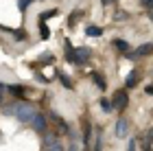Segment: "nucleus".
I'll use <instances>...</instances> for the list:
<instances>
[{
	"label": "nucleus",
	"instance_id": "f257e3e1",
	"mask_svg": "<svg viewBox=\"0 0 153 151\" xmlns=\"http://www.w3.org/2000/svg\"><path fill=\"white\" fill-rule=\"evenodd\" d=\"M7 114H13L18 121H24V123H31V118L37 114V109L31 105V103H18V105H13L7 109Z\"/></svg>",
	"mask_w": 153,
	"mask_h": 151
},
{
	"label": "nucleus",
	"instance_id": "f03ea898",
	"mask_svg": "<svg viewBox=\"0 0 153 151\" xmlns=\"http://www.w3.org/2000/svg\"><path fill=\"white\" fill-rule=\"evenodd\" d=\"M112 101H114V107L116 109H125V107H127V103H129V97H127V92H125V90H116Z\"/></svg>",
	"mask_w": 153,
	"mask_h": 151
},
{
	"label": "nucleus",
	"instance_id": "7ed1b4c3",
	"mask_svg": "<svg viewBox=\"0 0 153 151\" xmlns=\"http://www.w3.org/2000/svg\"><path fill=\"white\" fill-rule=\"evenodd\" d=\"M31 127L35 129V132H46V127H48V121H46V116L37 112V114L31 118Z\"/></svg>",
	"mask_w": 153,
	"mask_h": 151
},
{
	"label": "nucleus",
	"instance_id": "20e7f679",
	"mask_svg": "<svg viewBox=\"0 0 153 151\" xmlns=\"http://www.w3.org/2000/svg\"><path fill=\"white\" fill-rule=\"evenodd\" d=\"M129 132V123L127 118H118L116 121V127H114V134H116V138H125Z\"/></svg>",
	"mask_w": 153,
	"mask_h": 151
},
{
	"label": "nucleus",
	"instance_id": "39448f33",
	"mask_svg": "<svg viewBox=\"0 0 153 151\" xmlns=\"http://www.w3.org/2000/svg\"><path fill=\"white\" fill-rule=\"evenodd\" d=\"M151 51H153V44H142L140 48H138V53H127V57L136 59V57H142V55H149Z\"/></svg>",
	"mask_w": 153,
	"mask_h": 151
},
{
	"label": "nucleus",
	"instance_id": "423d86ee",
	"mask_svg": "<svg viewBox=\"0 0 153 151\" xmlns=\"http://www.w3.org/2000/svg\"><path fill=\"white\" fill-rule=\"evenodd\" d=\"M85 33H88L90 37H101L103 35V29H101V26H88Z\"/></svg>",
	"mask_w": 153,
	"mask_h": 151
},
{
	"label": "nucleus",
	"instance_id": "0eeeda50",
	"mask_svg": "<svg viewBox=\"0 0 153 151\" xmlns=\"http://www.w3.org/2000/svg\"><path fill=\"white\" fill-rule=\"evenodd\" d=\"M138 79H140V72H131L129 77H127V88H134V83H138Z\"/></svg>",
	"mask_w": 153,
	"mask_h": 151
},
{
	"label": "nucleus",
	"instance_id": "6e6552de",
	"mask_svg": "<svg viewBox=\"0 0 153 151\" xmlns=\"http://www.w3.org/2000/svg\"><path fill=\"white\" fill-rule=\"evenodd\" d=\"M92 79L96 81V86H99L101 90H105V88H107V86H105V79H103L101 74H96V72H94V74H92Z\"/></svg>",
	"mask_w": 153,
	"mask_h": 151
},
{
	"label": "nucleus",
	"instance_id": "1a4fd4ad",
	"mask_svg": "<svg viewBox=\"0 0 153 151\" xmlns=\"http://www.w3.org/2000/svg\"><path fill=\"white\" fill-rule=\"evenodd\" d=\"M44 142H46V147H53V145H59V142H57V136H53V134H48Z\"/></svg>",
	"mask_w": 153,
	"mask_h": 151
},
{
	"label": "nucleus",
	"instance_id": "9d476101",
	"mask_svg": "<svg viewBox=\"0 0 153 151\" xmlns=\"http://www.w3.org/2000/svg\"><path fill=\"white\" fill-rule=\"evenodd\" d=\"M114 46H116V48H120V51H129V44L123 42V39H114Z\"/></svg>",
	"mask_w": 153,
	"mask_h": 151
},
{
	"label": "nucleus",
	"instance_id": "9b49d317",
	"mask_svg": "<svg viewBox=\"0 0 153 151\" xmlns=\"http://www.w3.org/2000/svg\"><path fill=\"white\" fill-rule=\"evenodd\" d=\"M31 2H33V0H20V2H18L20 11H24V9H26V4H31Z\"/></svg>",
	"mask_w": 153,
	"mask_h": 151
},
{
	"label": "nucleus",
	"instance_id": "f8f14e48",
	"mask_svg": "<svg viewBox=\"0 0 153 151\" xmlns=\"http://www.w3.org/2000/svg\"><path fill=\"white\" fill-rule=\"evenodd\" d=\"M101 105H103V109H105V112H109V109H112V103H109L107 99H103V101H101Z\"/></svg>",
	"mask_w": 153,
	"mask_h": 151
},
{
	"label": "nucleus",
	"instance_id": "ddd939ff",
	"mask_svg": "<svg viewBox=\"0 0 153 151\" xmlns=\"http://www.w3.org/2000/svg\"><path fill=\"white\" fill-rule=\"evenodd\" d=\"M59 77H61V81H64V86H66V88H72V86H70V79H68L66 74H59Z\"/></svg>",
	"mask_w": 153,
	"mask_h": 151
},
{
	"label": "nucleus",
	"instance_id": "4468645a",
	"mask_svg": "<svg viewBox=\"0 0 153 151\" xmlns=\"http://www.w3.org/2000/svg\"><path fill=\"white\" fill-rule=\"evenodd\" d=\"M101 145H103V140H101V134H99V138H96V145H94V151H101Z\"/></svg>",
	"mask_w": 153,
	"mask_h": 151
},
{
	"label": "nucleus",
	"instance_id": "2eb2a0df",
	"mask_svg": "<svg viewBox=\"0 0 153 151\" xmlns=\"http://www.w3.org/2000/svg\"><path fill=\"white\" fill-rule=\"evenodd\" d=\"M9 90H11L13 94H22V92H24V90H22V88H16V86H11V88H9Z\"/></svg>",
	"mask_w": 153,
	"mask_h": 151
},
{
	"label": "nucleus",
	"instance_id": "dca6fc26",
	"mask_svg": "<svg viewBox=\"0 0 153 151\" xmlns=\"http://www.w3.org/2000/svg\"><path fill=\"white\" fill-rule=\"evenodd\" d=\"M46 151H64L61 145H53V147H46Z\"/></svg>",
	"mask_w": 153,
	"mask_h": 151
},
{
	"label": "nucleus",
	"instance_id": "f3484780",
	"mask_svg": "<svg viewBox=\"0 0 153 151\" xmlns=\"http://www.w3.org/2000/svg\"><path fill=\"white\" fill-rule=\"evenodd\" d=\"M127 151H136V140H129V147H127Z\"/></svg>",
	"mask_w": 153,
	"mask_h": 151
},
{
	"label": "nucleus",
	"instance_id": "a211bd4d",
	"mask_svg": "<svg viewBox=\"0 0 153 151\" xmlns=\"http://www.w3.org/2000/svg\"><path fill=\"white\" fill-rule=\"evenodd\" d=\"M144 92H147V94H153V86H147V88H144Z\"/></svg>",
	"mask_w": 153,
	"mask_h": 151
},
{
	"label": "nucleus",
	"instance_id": "6ab92c4d",
	"mask_svg": "<svg viewBox=\"0 0 153 151\" xmlns=\"http://www.w3.org/2000/svg\"><path fill=\"white\" fill-rule=\"evenodd\" d=\"M0 101H2V83H0Z\"/></svg>",
	"mask_w": 153,
	"mask_h": 151
},
{
	"label": "nucleus",
	"instance_id": "aec40b11",
	"mask_svg": "<svg viewBox=\"0 0 153 151\" xmlns=\"http://www.w3.org/2000/svg\"><path fill=\"white\" fill-rule=\"evenodd\" d=\"M149 140H153V129H151V132H149Z\"/></svg>",
	"mask_w": 153,
	"mask_h": 151
},
{
	"label": "nucleus",
	"instance_id": "412c9836",
	"mask_svg": "<svg viewBox=\"0 0 153 151\" xmlns=\"http://www.w3.org/2000/svg\"><path fill=\"white\" fill-rule=\"evenodd\" d=\"M101 2H103V4H109V2H112V0H101Z\"/></svg>",
	"mask_w": 153,
	"mask_h": 151
},
{
	"label": "nucleus",
	"instance_id": "4be33fe9",
	"mask_svg": "<svg viewBox=\"0 0 153 151\" xmlns=\"http://www.w3.org/2000/svg\"><path fill=\"white\" fill-rule=\"evenodd\" d=\"M70 151H76V145H74V142H72V147H70Z\"/></svg>",
	"mask_w": 153,
	"mask_h": 151
},
{
	"label": "nucleus",
	"instance_id": "5701e85b",
	"mask_svg": "<svg viewBox=\"0 0 153 151\" xmlns=\"http://www.w3.org/2000/svg\"><path fill=\"white\" fill-rule=\"evenodd\" d=\"M142 4H149V0H142Z\"/></svg>",
	"mask_w": 153,
	"mask_h": 151
},
{
	"label": "nucleus",
	"instance_id": "b1692460",
	"mask_svg": "<svg viewBox=\"0 0 153 151\" xmlns=\"http://www.w3.org/2000/svg\"><path fill=\"white\" fill-rule=\"evenodd\" d=\"M149 7H153V0H149Z\"/></svg>",
	"mask_w": 153,
	"mask_h": 151
},
{
	"label": "nucleus",
	"instance_id": "393cba45",
	"mask_svg": "<svg viewBox=\"0 0 153 151\" xmlns=\"http://www.w3.org/2000/svg\"><path fill=\"white\" fill-rule=\"evenodd\" d=\"M151 22H153V13H151Z\"/></svg>",
	"mask_w": 153,
	"mask_h": 151
}]
</instances>
